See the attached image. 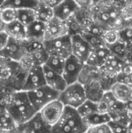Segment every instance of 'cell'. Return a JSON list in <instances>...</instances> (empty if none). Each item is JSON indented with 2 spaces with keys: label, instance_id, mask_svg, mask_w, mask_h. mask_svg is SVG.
I'll return each instance as SVG.
<instances>
[{
  "label": "cell",
  "instance_id": "8d00e7d4",
  "mask_svg": "<svg viewBox=\"0 0 132 133\" xmlns=\"http://www.w3.org/2000/svg\"><path fill=\"white\" fill-rule=\"evenodd\" d=\"M86 132L89 133H111V129L108 123L100 124L94 126L89 127L86 130Z\"/></svg>",
  "mask_w": 132,
  "mask_h": 133
},
{
  "label": "cell",
  "instance_id": "5bb4252c",
  "mask_svg": "<svg viewBox=\"0 0 132 133\" xmlns=\"http://www.w3.org/2000/svg\"><path fill=\"white\" fill-rule=\"evenodd\" d=\"M19 66V62H15L0 51V82L6 85Z\"/></svg>",
  "mask_w": 132,
  "mask_h": 133
},
{
  "label": "cell",
  "instance_id": "d590c367",
  "mask_svg": "<svg viewBox=\"0 0 132 133\" xmlns=\"http://www.w3.org/2000/svg\"><path fill=\"white\" fill-rule=\"evenodd\" d=\"M112 132H130L129 126L123 123L111 120L108 122Z\"/></svg>",
  "mask_w": 132,
  "mask_h": 133
},
{
  "label": "cell",
  "instance_id": "d6986e66",
  "mask_svg": "<svg viewBox=\"0 0 132 133\" xmlns=\"http://www.w3.org/2000/svg\"><path fill=\"white\" fill-rule=\"evenodd\" d=\"M45 31L46 23L36 19L26 26V41H44Z\"/></svg>",
  "mask_w": 132,
  "mask_h": 133
},
{
  "label": "cell",
  "instance_id": "3957f363",
  "mask_svg": "<svg viewBox=\"0 0 132 133\" xmlns=\"http://www.w3.org/2000/svg\"><path fill=\"white\" fill-rule=\"evenodd\" d=\"M87 127L76 108L65 106L59 121L52 127L51 132H86Z\"/></svg>",
  "mask_w": 132,
  "mask_h": 133
},
{
  "label": "cell",
  "instance_id": "ba28073f",
  "mask_svg": "<svg viewBox=\"0 0 132 133\" xmlns=\"http://www.w3.org/2000/svg\"><path fill=\"white\" fill-rule=\"evenodd\" d=\"M65 110V105L58 98L45 105L39 112L46 123L52 127L59 121Z\"/></svg>",
  "mask_w": 132,
  "mask_h": 133
},
{
  "label": "cell",
  "instance_id": "603a6c76",
  "mask_svg": "<svg viewBox=\"0 0 132 133\" xmlns=\"http://www.w3.org/2000/svg\"><path fill=\"white\" fill-rule=\"evenodd\" d=\"M84 87L86 91L87 98L95 102H99L105 92L99 79L92 81Z\"/></svg>",
  "mask_w": 132,
  "mask_h": 133
},
{
  "label": "cell",
  "instance_id": "bcb514c9",
  "mask_svg": "<svg viewBox=\"0 0 132 133\" xmlns=\"http://www.w3.org/2000/svg\"><path fill=\"white\" fill-rule=\"evenodd\" d=\"M5 87V84H3L2 82H0V91H1V90H2Z\"/></svg>",
  "mask_w": 132,
  "mask_h": 133
},
{
  "label": "cell",
  "instance_id": "cb8c5ba5",
  "mask_svg": "<svg viewBox=\"0 0 132 133\" xmlns=\"http://www.w3.org/2000/svg\"><path fill=\"white\" fill-rule=\"evenodd\" d=\"M85 125H86L87 129L91 126H94L100 124L108 123L110 121L112 120L111 115L110 113H103L100 111L93 112L84 118H82Z\"/></svg>",
  "mask_w": 132,
  "mask_h": 133
},
{
  "label": "cell",
  "instance_id": "9a60e30c",
  "mask_svg": "<svg viewBox=\"0 0 132 133\" xmlns=\"http://www.w3.org/2000/svg\"><path fill=\"white\" fill-rule=\"evenodd\" d=\"M46 84L54 90L61 93L67 87V83L61 73L52 70L46 65H43Z\"/></svg>",
  "mask_w": 132,
  "mask_h": 133
},
{
  "label": "cell",
  "instance_id": "ee69618b",
  "mask_svg": "<svg viewBox=\"0 0 132 133\" xmlns=\"http://www.w3.org/2000/svg\"><path fill=\"white\" fill-rule=\"evenodd\" d=\"M108 1H110V2H114V3H116L117 5H120V6L122 8L128 0H108Z\"/></svg>",
  "mask_w": 132,
  "mask_h": 133
},
{
  "label": "cell",
  "instance_id": "e575fe53",
  "mask_svg": "<svg viewBox=\"0 0 132 133\" xmlns=\"http://www.w3.org/2000/svg\"><path fill=\"white\" fill-rule=\"evenodd\" d=\"M81 34L89 42V44H90L92 48H99V47L105 45V44L102 39V37H100V36H97V35L93 34L89 32H82Z\"/></svg>",
  "mask_w": 132,
  "mask_h": 133
},
{
  "label": "cell",
  "instance_id": "8992f818",
  "mask_svg": "<svg viewBox=\"0 0 132 133\" xmlns=\"http://www.w3.org/2000/svg\"><path fill=\"white\" fill-rule=\"evenodd\" d=\"M44 44L49 55H56L67 58L72 55L71 35L44 41Z\"/></svg>",
  "mask_w": 132,
  "mask_h": 133
},
{
  "label": "cell",
  "instance_id": "f907efd6",
  "mask_svg": "<svg viewBox=\"0 0 132 133\" xmlns=\"http://www.w3.org/2000/svg\"><path fill=\"white\" fill-rule=\"evenodd\" d=\"M37 1L38 2H45L46 0H37Z\"/></svg>",
  "mask_w": 132,
  "mask_h": 133
},
{
  "label": "cell",
  "instance_id": "6da1fadb",
  "mask_svg": "<svg viewBox=\"0 0 132 133\" xmlns=\"http://www.w3.org/2000/svg\"><path fill=\"white\" fill-rule=\"evenodd\" d=\"M90 9L93 20L107 29L114 28L119 30L122 28L124 19L120 5L108 0H102L93 5Z\"/></svg>",
  "mask_w": 132,
  "mask_h": 133
},
{
  "label": "cell",
  "instance_id": "d4e9b609",
  "mask_svg": "<svg viewBox=\"0 0 132 133\" xmlns=\"http://www.w3.org/2000/svg\"><path fill=\"white\" fill-rule=\"evenodd\" d=\"M36 19L42 21L44 23H47L54 16V8L51 7L45 2H38L37 6L34 8Z\"/></svg>",
  "mask_w": 132,
  "mask_h": 133
},
{
  "label": "cell",
  "instance_id": "44dd1931",
  "mask_svg": "<svg viewBox=\"0 0 132 133\" xmlns=\"http://www.w3.org/2000/svg\"><path fill=\"white\" fill-rule=\"evenodd\" d=\"M124 63L125 61L121 59L120 58H118L117 56L114 55L110 52V54L106 59L104 64L100 67V69H103L107 72L117 76L118 74L121 72Z\"/></svg>",
  "mask_w": 132,
  "mask_h": 133
},
{
  "label": "cell",
  "instance_id": "8fae6325",
  "mask_svg": "<svg viewBox=\"0 0 132 133\" xmlns=\"http://www.w3.org/2000/svg\"><path fill=\"white\" fill-rule=\"evenodd\" d=\"M69 35L68 27L65 20L54 16L46 23V31L44 41H48L63 36Z\"/></svg>",
  "mask_w": 132,
  "mask_h": 133
},
{
  "label": "cell",
  "instance_id": "52a82bcc",
  "mask_svg": "<svg viewBox=\"0 0 132 133\" xmlns=\"http://www.w3.org/2000/svg\"><path fill=\"white\" fill-rule=\"evenodd\" d=\"M85 64V62H82L73 55H71L65 59L62 76L67 84H71L79 80Z\"/></svg>",
  "mask_w": 132,
  "mask_h": 133
},
{
  "label": "cell",
  "instance_id": "ab89813d",
  "mask_svg": "<svg viewBox=\"0 0 132 133\" xmlns=\"http://www.w3.org/2000/svg\"><path fill=\"white\" fill-rule=\"evenodd\" d=\"M9 40V36L5 31V30L0 31V51H2L5 48Z\"/></svg>",
  "mask_w": 132,
  "mask_h": 133
},
{
  "label": "cell",
  "instance_id": "7dc6e473",
  "mask_svg": "<svg viewBox=\"0 0 132 133\" xmlns=\"http://www.w3.org/2000/svg\"><path fill=\"white\" fill-rule=\"evenodd\" d=\"M100 1H102V0H93V5H94V4H96V3H98V2H100Z\"/></svg>",
  "mask_w": 132,
  "mask_h": 133
},
{
  "label": "cell",
  "instance_id": "f546056e",
  "mask_svg": "<svg viewBox=\"0 0 132 133\" xmlns=\"http://www.w3.org/2000/svg\"><path fill=\"white\" fill-rule=\"evenodd\" d=\"M78 112L81 115L82 118H84L93 112L99 111H98V102H95L89 99H87L83 104H82L78 108Z\"/></svg>",
  "mask_w": 132,
  "mask_h": 133
},
{
  "label": "cell",
  "instance_id": "e0dca14e",
  "mask_svg": "<svg viewBox=\"0 0 132 133\" xmlns=\"http://www.w3.org/2000/svg\"><path fill=\"white\" fill-rule=\"evenodd\" d=\"M110 54V51L106 45L93 48L88 59L86 62V64L89 66L100 69L104 64Z\"/></svg>",
  "mask_w": 132,
  "mask_h": 133
},
{
  "label": "cell",
  "instance_id": "4fadbf2b",
  "mask_svg": "<svg viewBox=\"0 0 132 133\" xmlns=\"http://www.w3.org/2000/svg\"><path fill=\"white\" fill-rule=\"evenodd\" d=\"M2 51L12 60L19 62L26 53V40H18L9 37L8 44Z\"/></svg>",
  "mask_w": 132,
  "mask_h": 133
},
{
  "label": "cell",
  "instance_id": "30bf717a",
  "mask_svg": "<svg viewBox=\"0 0 132 133\" xmlns=\"http://www.w3.org/2000/svg\"><path fill=\"white\" fill-rule=\"evenodd\" d=\"M71 44L72 55L86 63L93 49L89 42L81 34H76L71 35Z\"/></svg>",
  "mask_w": 132,
  "mask_h": 133
},
{
  "label": "cell",
  "instance_id": "2e32d148",
  "mask_svg": "<svg viewBox=\"0 0 132 133\" xmlns=\"http://www.w3.org/2000/svg\"><path fill=\"white\" fill-rule=\"evenodd\" d=\"M110 91L117 101L124 104H127L132 101V87L120 81L115 82Z\"/></svg>",
  "mask_w": 132,
  "mask_h": 133
},
{
  "label": "cell",
  "instance_id": "83f0119b",
  "mask_svg": "<svg viewBox=\"0 0 132 133\" xmlns=\"http://www.w3.org/2000/svg\"><path fill=\"white\" fill-rule=\"evenodd\" d=\"M65 59L66 58L56 55H49L44 65L47 66L48 68L51 69L54 71H56L62 74L65 63Z\"/></svg>",
  "mask_w": 132,
  "mask_h": 133
},
{
  "label": "cell",
  "instance_id": "7402d4cb",
  "mask_svg": "<svg viewBox=\"0 0 132 133\" xmlns=\"http://www.w3.org/2000/svg\"><path fill=\"white\" fill-rule=\"evenodd\" d=\"M17 125L7 109L0 110V132H16Z\"/></svg>",
  "mask_w": 132,
  "mask_h": 133
},
{
  "label": "cell",
  "instance_id": "277c9868",
  "mask_svg": "<svg viewBox=\"0 0 132 133\" xmlns=\"http://www.w3.org/2000/svg\"><path fill=\"white\" fill-rule=\"evenodd\" d=\"M58 99L65 106L77 109L88 98L85 87L77 81L75 83L68 84L65 90L59 94Z\"/></svg>",
  "mask_w": 132,
  "mask_h": 133
},
{
  "label": "cell",
  "instance_id": "c3c4849f",
  "mask_svg": "<svg viewBox=\"0 0 132 133\" xmlns=\"http://www.w3.org/2000/svg\"><path fill=\"white\" fill-rule=\"evenodd\" d=\"M129 129H130V132H132V122L129 125Z\"/></svg>",
  "mask_w": 132,
  "mask_h": 133
},
{
  "label": "cell",
  "instance_id": "f6af8a7d",
  "mask_svg": "<svg viewBox=\"0 0 132 133\" xmlns=\"http://www.w3.org/2000/svg\"><path fill=\"white\" fill-rule=\"evenodd\" d=\"M0 13H1V8H0ZM5 23L2 21L1 16H0V31H2L5 29Z\"/></svg>",
  "mask_w": 132,
  "mask_h": 133
},
{
  "label": "cell",
  "instance_id": "60d3db41",
  "mask_svg": "<svg viewBox=\"0 0 132 133\" xmlns=\"http://www.w3.org/2000/svg\"><path fill=\"white\" fill-rule=\"evenodd\" d=\"M76 4L82 9H90L93 5V0H74Z\"/></svg>",
  "mask_w": 132,
  "mask_h": 133
},
{
  "label": "cell",
  "instance_id": "ffe728a7",
  "mask_svg": "<svg viewBox=\"0 0 132 133\" xmlns=\"http://www.w3.org/2000/svg\"><path fill=\"white\" fill-rule=\"evenodd\" d=\"M5 31L10 37L18 40H26V26L18 19L5 25Z\"/></svg>",
  "mask_w": 132,
  "mask_h": 133
},
{
  "label": "cell",
  "instance_id": "f35d334b",
  "mask_svg": "<svg viewBox=\"0 0 132 133\" xmlns=\"http://www.w3.org/2000/svg\"><path fill=\"white\" fill-rule=\"evenodd\" d=\"M117 81L124 83L125 84L132 87V75H128L123 72H120L117 76Z\"/></svg>",
  "mask_w": 132,
  "mask_h": 133
},
{
  "label": "cell",
  "instance_id": "484cf974",
  "mask_svg": "<svg viewBox=\"0 0 132 133\" xmlns=\"http://www.w3.org/2000/svg\"><path fill=\"white\" fill-rule=\"evenodd\" d=\"M37 4V0H5L1 8H12L17 10L26 8L34 9Z\"/></svg>",
  "mask_w": 132,
  "mask_h": 133
},
{
  "label": "cell",
  "instance_id": "836d02e7",
  "mask_svg": "<svg viewBox=\"0 0 132 133\" xmlns=\"http://www.w3.org/2000/svg\"><path fill=\"white\" fill-rule=\"evenodd\" d=\"M1 18L7 24L17 19V9L12 8H1Z\"/></svg>",
  "mask_w": 132,
  "mask_h": 133
},
{
  "label": "cell",
  "instance_id": "1f68e13d",
  "mask_svg": "<svg viewBox=\"0 0 132 133\" xmlns=\"http://www.w3.org/2000/svg\"><path fill=\"white\" fill-rule=\"evenodd\" d=\"M102 39L107 47L112 45L120 40L119 30L114 28H108L103 33Z\"/></svg>",
  "mask_w": 132,
  "mask_h": 133
},
{
  "label": "cell",
  "instance_id": "681fc988",
  "mask_svg": "<svg viewBox=\"0 0 132 133\" xmlns=\"http://www.w3.org/2000/svg\"><path fill=\"white\" fill-rule=\"evenodd\" d=\"M4 2H5V0H0V8L2 6V5H3Z\"/></svg>",
  "mask_w": 132,
  "mask_h": 133
},
{
  "label": "cell",
  "instance_id": "7bdbcfd3",
  "mask_svg": "<svg viewBox=\"0 0 132 133\" xmlns=\"http://www.w3.org/2000/svg\"><path fill=\"white\" fill-rule=\"evenodd\" d=\"M64 0H46L45 2L49 5L52 8H54L55 6H57L58 4H60L61 2H62Z\"/></svg>",
  "mask_w": 132,
  "mask_h": 133
},
{
  "label": "cell",
  "instance_id": "4316f807",
  "mask_svg": "<svg viewBox=\"0 0 132 133\" xmlns=\"http://www.w3.org/2000/svg\"><path fill=\"white\" fill-rule=\"evenodd\" d=\"M17 19L24 26H28L32 22L36 20L34 9L26 8L17 10Z\"/></svg>",
  "mask_w": 132,
  "mask_h": 133
},
{
  "label": "cell",
  "instance_id": "74e56055",
  "mask_svg": "<svg viewBox=\"0 0 132 133\" xmlns=\"http://www.w3.org/2000/svg\"><path fill=\"white\" fill-rule=\"evenodd\" d=\"M122 16L124 19L132 18V0H128L121 8Z\"/></svg>",
  "mask_w": 132,
  "mask_h": 133
},
{
  "label": "cell",
  "instance_id": "9c48e42d",
  "mask_svg": "<svg viewBox=\"0 0 132 133\" xmlns=\"http://www.w3.org/2000/svg\"><path fill=\"white\" fill-rule=\"evenodd\" d=\"M16 132H51V127L46 123L38 111L28 121L18 125Z\"/></svg>",
  "mask_w": 132,
  "mask_h": 133
},
{
  "label": "cell",
  "instance_id": "ac0fdd59",
  "mask_svg": "<svg viewBox=\"0 0 132 133\" xmlns=\"http://www.w3.org/2000/svg\"><path fill=\"white\" fill-rule=\"evenodd\" d=\"M79 9V6L74 0H64L54 8V16L62 19L67 20L72 16Z\"/></svg>",
  "mask_w": 132,
  "mask_h": 133
},
{
  "label": "cell",
  "instance_id": "d6a6232c",
  "mask_svg": "<svg viewBox=\"0 0 132 133\" xmlns=\"http://www.w3.org/2000/svg\"><path fill=\"white\" fill-rule=\"evenodd\" d=\"M68 27V31H69V35L72 34H82L83 31V27L81 25V23L79 22V20L76 19L75 14L68 18L66 20Z\"/></svg>",
  "mask_w": 132,
  "mask_h": 133
},
{
  "label": "cell",
  "instance_id": "f1b7e54d",
  "mask_svg": "<svg viewBox=\"0 0 132 133\" xmlns=\"http://www.w3.org/2000/svg\"><path fill=\"white\" fill-rule=\"evenodd\" d=\"M110 52L121 59L126 62L127 59V44L122 40H119L112 45L108 46Z\"/></svg>",
  "mask_w": 132,
  "mask_h": 133
},
{
  "label": "cell",
  "instance_id": "7a4b0ae2",
  "mask_svg": "<svg viewBox=\"0 0 132 133\" xmlns=\"http://www.w3.org/2000/svg\"><path fill=\"white\" fill-rule=\"evenodd\" d=\"M7 110L13 117L17 125L28 121L38 112L30 102L27 92L24 90L14 91L12 101Z\"/></svg>",
  "mask_w": 132,
  "mask_h": 133
},
{
  "label": "cell",
  "instance_id": "b9f144b4",
  "mask_svg": "<svg viewBox=\"0 0 132 133\" xmlns=\"http://www.w3.org/2000/svg\"><path fill=\"white\" fill-rule=\"evenodd\" d=\"M126 62L132 63V42L127 44V59Z\"/></svg>",
  "mask_w": 132,
  "mask_h": 133
},
{
  "label": "cell",
  "instance_id": "5b68a950",
  "mask_svg": "<svg viewBox=\"0 0 132 133\" xmlns=\"http://www.w3.org/2000/svg\"><path fill=\"white\" fill-rule=\"evenodd\" d=\"M28 97L37 111H40L51 101L58 99L59 92L51 88L47 84L27 92Z\"/></svg>",
  "mask_w": 132,
  "mask_h": 133
},
{
  "label": "cell",
  "instance_id": "7c38bea8",
  "mask_svg": "<svg viewBox=\"0 0 132 133\" xmlns=\"http://www.w3.org/2000/svg\"><path fill=\"white\" fill-rule=\"evenodd\" d=\"M44 85H46V80L43 65H33L28 72L26 79L22 90L28 92Z\"/></svg>",
  "mask_w": 132,
  "mask_h": 133
},
{
  "label": "cell",
  "instance_id": "4dcf8cb0",
  "mask_svg": "<svg viewBox=\"0 0 132 133\" xmlns=\"http://www.w3.org/2000/svg\"><path fill=\"white\" fill-rule=\"evenodd\" d=\"M14 91L15 90L6 86L0 91V110L7 109L9 108Z\"/></svg>",
  "mask_w": 132,
  "mask_h": 133
}]
</instances>
